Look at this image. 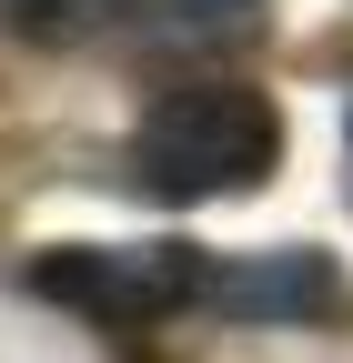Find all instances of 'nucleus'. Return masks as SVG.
I'll use <instances>...</instances> for the list:
<instances>
[{"label": "nucleus", "mask_w": 353, "mask_h": 363, "mask_svg": "<svg viewBox=\"0 0 353 363\" xmlns=\"http://www.w3.org/2000/svg\"><path fill=\"white\" fill-rule=\"evenodd\" d=\"M283 162V121L252 81H192L162 91L131 131V182L152 202H212V192H252Z\"/></svg>", "instance_id": "1"}, {"label": "nucleus", "mask_w": 353, "mask_h": 363, "mask_svg": "<svg viewBox=\"0 0 353 363\" xmlns=\"http://www.w3.org/2000/svg\"><path fill=\"white\" fill-rule=\"evenodd\" d=\"M202 262L212 252H192V242H61V252H30L21 283L101 333H142L202 303Z\"/></svg>", "instance_id": "2"}, {"label": "nucleus", "mask_w": 353, "mask_h": 363, "mask_svg": "<svg viewBox=\"0 0 353 363\" xmlns=\"http://www.w3.org/2000/svg\"><path fill=\"white\" fill-rule=\"evenodd\" d=\"M202 313H223V323H333L343 272H333V252H232V262H202Z\"/></svg>", "instance_id": "3"}, {"label": "nucleus", "mask_w": 353, "mask_h": 363, "mask_svg": "<svg viewBox=\"0 0 353 363\" xmlns=\"http://www.w3.org/2000/svg\"><path fill=\"white\" fill-rule=\"evenodd\" d=\"M121 11V0H0V21H11L21 40H81V30H101Z\"/></svg>", "instance_id": "4"}, {"label": "nucleus", "mask_w": 353, "mask_h": 363, "mask_svg": "<svg viewBox=\"0 0 353 363\" xmlns=\"http://www.w3.org/2000/svg\"><path fill=\"white\" fill-rule=\"evenodd\" d=\"M182 11H242V0H182Z\"/></svg>", "instance_id": "5"}]
</instances>
